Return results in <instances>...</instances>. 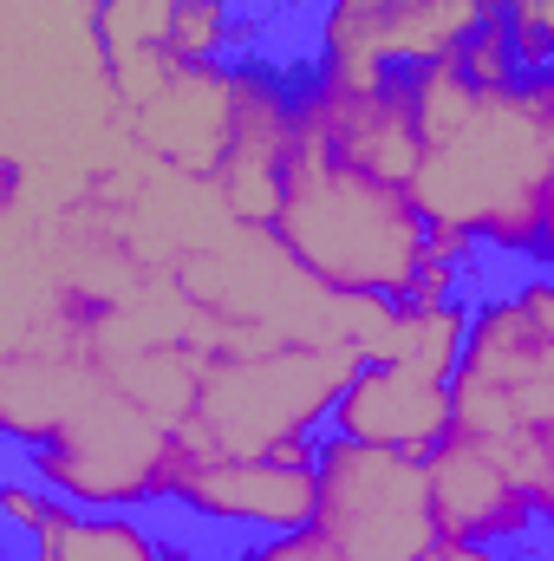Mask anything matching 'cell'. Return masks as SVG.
Masks as SVG:
<instances>
[{
  "label": "cell",
  "mask_w": 554,
  "mask_h": 561,
  "mask_svg": "<svg viewBox=\"0 0 554 561\" xmlns=\"http://www.w3.org/2000/svg\"><path fill=\"white\" fill-rule=\"evenodd\" d=\"M417 79V176L412 203L430 229H457L496 255H535L554 176V72L476 85L463 59Z\"/></svg>",
  "instance_id": "1"
},
{
  "label": "cell",
  "mask_w": 554,
  "mask_h": 561,
  "mask_svg": "<svg viewBox=\"0 0 554 561\" xmlns=\"http://www.w3.org/2000/svg\"><path fill=\"white\" fill-rule=\"evenodd\" d=\"M268 229L307 280L346 300H405L417 268L430 262V222L412 190L333 157L307 131H293L287 190Z\"/></svg>",
  "instance_id": "2"
},
{
  "label": "cell",
  "mask_w": 554,
  "mask_h": 561,
  "mask_svg": "<svg viewBox=\"0 0 554 561\" xmlns=\"http://www.w3.org/2000/svg\"><path fill=\"white\" fill-rule=\"evenodd\" d=\"M359 366H366L359 346H313V340H262L209 353L196 419L183 431L229 457H268L280 437L320 431L333 419Z\"/></svg>",
  "instance_id": "3"
},
{
  "label": "cell",
  "mask_w": 554,
  "mask_h": 561,
  "mask_svg": "<svg viewBox=\"0 0 554 561\" xmlns=\"http://www.w3.org/2000/svg\"><path fill=\"white\" fill-rule=\"evenodd\" d=\"M39 483L79 510H138L176 490V431L131 405L112 379H99L72 419L26 450Z\"/></svg>",
  "instance_id": "4"
},
{
  "label": "cell",
  "mask_w": 554,
  "mask_h": 561,
  "mask_svg": "<svg viewBox=\"0 0 554 561\" xmlns=\"http://www.w3.org/2000/svg\"><path fill=\"white\" fill-rule=\"evenodd\" d=\"M313 477H320L313 529L346 561H424L437 549L424 457L326 431Z\"/></svg>",
  "instance_id": "5"
},
{
  "label": "cell",
  "mask_w": 554,
  "mask_h": 561,
  "mask_svg": "<svg viewBox=\"0 0 554 561\" xmlns=\"http://www.w3.org/2000/svg\"><path fill=\"white\" fill-rule=\"evenodd\" d=\"M496 20L503 0H320L313 72L379 85L392 72L463 59V46Z\"/></svg>",
  "instance_id": "6"
},
{
  "label": "cell",
  "mask_w": 554,
  "mask_h": 561,
  "mask_svg": "<svg viewBox=\"0 0 554 561\" xmlns=\"http://www.w3.org/2000/svg\"><path fill=\"white\" fill-rule=\"evenodd\" d=\"M170 503H183L196 523H216V529L287 536V529H313L320 477L307 463H280V457H229V450H209L189 431H176Z\"/></svg>",
  "instance_id": "7"
},
{
  "label": "cell",
  "mask_w": 554,
  "mask_h": 561,
  "mask_svg": "<svg viewBox=\"0 0 554 561\" xmlns=\"http://www.w3.org/2000/svg\"><path fill=\"white\" fill-rule=\"evenodd\" d=\"M300 131L320 138L333 157L412 190L417 150H424V138H417V79L392 72L379 85H353V79L313 72L300 85Z\"/></svg>",
  "instance_id": "8"
},
{
  "label": "cell",
  "mask_w": 554,
  "mask_h": 561,
  "mask_svg": "<svg viewBox=\"0 0 554 561\" xmlns=\"http://www.w3.org/2000/svg\"><path fill=\"white\" fill-rule=\"evenodd\" d=\"M242 112H249V66L216 59V66H183L138 118H125V131L150 163L216 183V170L235 150Z\"/></svg>",
  "instance_id": "9"
},
{
  "label": "cell",
  "mask_w": 554,
  "mask_h": 561,
  "mask_svg": "<svg viewBox=\"0 0 554 561\" xmlns=\"http://www.w3.org/2000/svg\"><path fill=\"white\" fill-rule=\"evenodd\" d=\"M424 483H430V516H437V536L443 542H522L542 516L529 503V490L509 477V463L476 444V437H443L430 457H424Z\"/></svg>",
  "instance_id": "10"
},
{
  "label": "cell",
  "mask_w": 554,
  "mask_h": 561,
  "mask_svg": "<svg viewBox=\"0 0 554 561\" xmlns=\"http://www.w3.org/2000/svg\"><path fill=\"white\" fill-rule=\"evenodd\" d=\"M326 431L359 437V444H385V450H405V457H430L450 437V386L405 373V366H372L366 359L353 373V386L339 392Z\"/></svg>",
  "instance_id": "11"
},
{
  "label": "cell",
  "mask_w": 554,
  "mask_h": 561,
  "mask_svg": "<svg viewBox=\"0 0 554 561\" xmlns=\"http://www.w3.org/2000/svg\"><path fill=\"white\" fill-rule=\"evenodd\" d=\"M26 549H33V561H183L170 556V542L150 536L131 510H79L66 496L26 536Z\"/></svg>",
  "instance_id": "12"
},
{
  "label": "cell",
  "mask_w": 554,
  "mask_h": 561,
  "mask_svg": "<svg viewBox=\"0 0 554 561\" xmlns=\"http://www.w3.org/2000/svg\"><path fill=\"white\" fill-rule=\"evenodd\" d=\"M503 26L522 72H554V0H503Z\"/></svg>",
  "instance_id": "13"
},
{
  "label": "cell",
  "mask_w": 554,
  "mask_h": 561,
  "mask_svg": "<svg viewBox=\"0 0 554 561\" xmlns=\"http://www.w3.org/2000/svg\"><path fill=\"white\" fill-rule=\"evenodd\" d=\"M463 72H470L476 85H516V79H522L516 39H509V26H503V20H496V26H483V33L463 46Z\"/></svg>",
  "instance_id": "14"
},
{
  "label": "cell",
  "mask_w": 554,
  "mask_h": 561,
  "mask_svg": "<svg viewBox=\"0 0 554 561\" xmlns=\"http://www.w3.org/2000/svg\"><path fill=\"white\" fill-rule=\"evenodd\" d=\"M235 561H346L320 529H287V536H268V542H255V549H242Z\"/></svg>",
  "instance_id": "15"
},
{
  "label": "cell",
  "mask_w": 554,
  "mask_h": 561,
  "mask_svg": "<svg viewBox=\"0 0 554 561\" xmlns=\"http://www.w3.org/2000/svg\"><path fill=\"white\" fill-rule=\"evenodd\" d=\"M0 503H7V523H13L20 536H33V529L46 523V510H53L59 496H53L46 483H26V477H13V483L0 490Z\"/></svg>",
  "instance_id": "16"
},
{
  "label": "cell",
  "mask_w": 554,
  "mask_h": 561,
  "mask_svg": "<svg viewBox=\"0 0 554 561\" xmlns=\"http://www.w3.org/2000/svg\"><path fill=\"white\" fill-rule=\"evenodd\" d=\"M424 561H516V556H503V549H489V542H443V536H437V549Z\"/></svg>",
  "instance_id": "17"
},
{
  "label": "cell",
  "mask_w": 554,
  "mask_h": 561,
  "mask_svg": "<svg viewBox=\"0 0 554 561\" xmlns=\"http://www.w3.org/2000/svg\"><path fill=\"white\" fill-rule=\"evenodd\" d=\"M535 262L554 275V176H549V209H542V242H535Z\"/></svg>",
  "instance_id": "18"
},
{
  "label": "cell",
  "mask_w": 554,
  "mask_h": 561,
  "mask_svg": "<svg viewBox=\"0 0 554 561\" xmlns=\"http://www.w3.org/2000/svg\"><path fill=\"white\" fill-rule=\"evenodd\" d=\"M268 7H300V0H268Z\"/></svg>",
  "instance_id": "19"
}]
</instances>
